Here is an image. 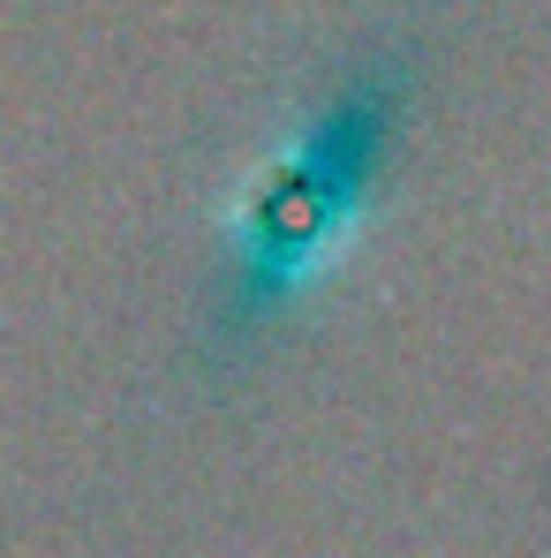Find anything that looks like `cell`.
<instances>
[{
    "label": "cell",
    "mask_w": 551,
    "mask_h": 558,
    "mask_svg": "<svg viewBox=\"0 0 551 558\" xmlns=\"http://www.w3.org/2000/svg\"><path fill=\"white\" fill-rule=\"evenodd\" d=\"M408 98H416V61L400 46H378L279 136V151L242 189L219 234V279L204 310L212 355L242 363L250 348H265L295 317V302L318 287V272L356 242L378 174L408 136Z\"/></svg>",
    "instance_id": "6da1fadb"
}]
</instances>
